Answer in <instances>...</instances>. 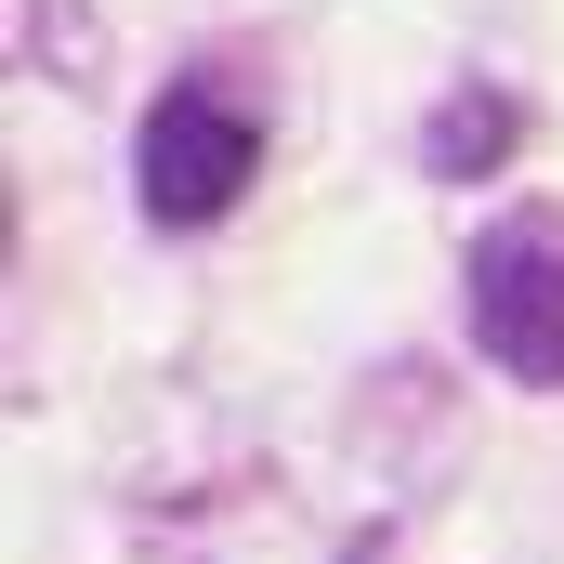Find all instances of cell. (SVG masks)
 <instances>
[{
    "label": "cell",
    "mask_w": 564,
    "mask_h": 564,
    "mask_svg": "<svg viewBox=\"0 0 564 564\" xmlns=\"http://www.w3.org/2000/svg\"><path fill=\"white\" fill-rule=\"evenodd\" d=\"M459 315H473V355H486V368L564 394V210H512V224H486V237H473V289H459Z\"/></svg>",
    "instance_id": "1"
},
{
    "label": "cell",
    "mask_w": 564,
    "mask_h": 564,
    "mask_svg": "<svg viewBox=\"0 0 564 564\" xmlns=\"http://www.w3.org/2000/svg\"><path fill=\"white\" fill-rule=\"evenodd\" d=\"M132 171H144V210L158 224H224L237 184L263 171V119L224 79H171L158 119H144V144H132Z\"/></svg>",
    "instance_id": "2"
},
{
    "label": "cell",
    "mask_w": 564,
    "mask_h": 564,
    "mask_svg": "<svg viewBox=\"0 0 564 564\" xmlns=\"http://www.w3.org/2000/svg\"><path fill=\"white\" fill-rule=\"evenodd\" d=\"M421 158H433V184L499 171V158H512V93H446V106H433V132H421Z\"/></svg>",
    "instance_id": "3"
}]
</instances>
